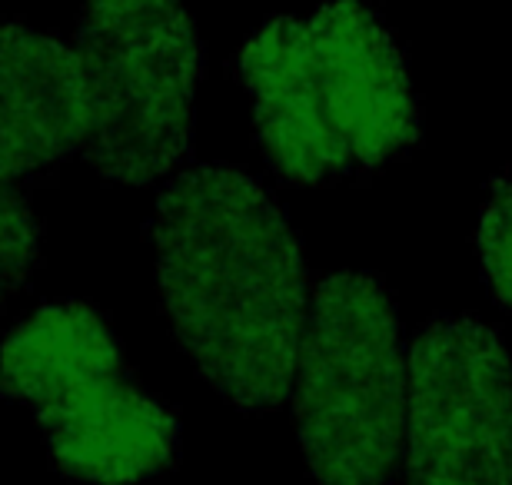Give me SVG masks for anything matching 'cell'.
<instances>
[{
	"mask_svg": "<svg viewBox=\"0 0 512 485\" xmlns=\"http://www.w3.org/2000/svg\"><path fill=\"white\" fill-rule=\"evenodd\" d=\"M74 50L90 97L87 163L127 187L167 177L190 150L203 77L183 0H84Z\"/></svg>",
	"mask_w": 512,
	"mask_h": 485,
	"instance_id": "5b68a950",
	"label": "cell"
},
{
	"mask_svg": "<svg viewBox=\"0 0 512 485\" xmlns=\"http://www.w3.org/2000/svg\"><path fill=\"white\" fill-rule=\"evenodd\" d=\"M0 396L37 412L54 466L87 485H147L180 456L177 416L124 369L107 319L50 303L0 343Z\"/></svg>",
	"mask_w": 512,
	"mask_h": 485,
	"instance_id": "3957f363",
	"label": "cell"
},
{
	"mask_svg": "<svg viewBox=\"0 0 512 485\" xmlns=\"http://www.w3.org/2000/svg\"><path fill=\"white\" fill-rule=\"evenodd\" d=\"M90 97L77 50L54 34L0 24V183L14 187L84 147Z\"/></svg>",
	"mask_w": 512,
	"mask_h": 485,
	"instance_id": "52a82bcc",
	"label": "cell"
},
{
	"mask_svg": "<svg viewBox=\"0 0 512 485\" xmlns=\"http://www.w3.org/2000/svg\"><path fill=\"white\" fill-rule=\"evenodd\" d=\"M160 303L197 373L243 412L290 399L306 270L290 220L250 173L193 167L153 216Z\"/></svg>",
	"mask_w": 512,
	"mask_h": 485,
	"instance_id": "6da1fadb",
	"label": "cell"
},
{
	"mask_svg": "<svg viewBox=\"0 0 512 485\" xmlns=\"http://www.w3.org/2000/svg\"><path fill=\"white\" fill-rule=\"evenodd\" d=\"M476 243L489 293L499 306L512 309V167L489 187Z\"/></svg>",
	"mask_w": 512,
	"mask_h": 485,
	"instance_id": "ba28073f",
	"label": "cell"
},
{
	"mask_svg": "<svg viewBox=\"0 0 512 485\" xmlns=\"http://www.w3.org/2000/svg\"><path fill=\"white\" fill-rule=\"evenodd\" d=\"M40 256V223L14 187L0 183V309L30 280Z\"/></svg>",
	"mask_w": 512,
	"mask_h": 485,
	"instance_id": "9c48e42d",
	"label": "cell"
},
{
	"mask_svg": "<svg viewBox=\"0 0 512 485\" xmlns=\"http://www.w3.org/2000/svg\"><path fill=\"white\" fill-rule=\"evenodd\" d=\"M293 412L316 485H389L403 462L409 356L380 280L316 283L293 369Z\"/></svg>",
	"mask_w": 512,
	"mask_h": 485,
	"instance_id": "277c9868",
	"label": "cell"
},
{
	"mask_svg": "<svg viewBox=\"0 0 512 485\" xmlns=\"http://www.w3.org/2000/svg\"><path fill=\"white\" fill-rule=\"evenodd\" d=\"M266 163L290 183L383 167L419 140V103L396 37L363 0L273 17L237 54Z\"/></svg>",
	"mask_w": 512,
	"mask_h": 485,
	"instance_id": "7a4b0ae2",
	"label": "cell"
},
{
	"mask_svg": "<svg viewBox=\"0 0 512 485\" xmlns=\"http://www.w3.org/2000/svg\"><path fill=\"white\" fill-rule=\"evenodd\" d=\"M406 485H512V359L473 316H436L409 349Z\"/></svg>",
	"mask_w": 512,
	"mask_h": 485,
	"instance_id": "8992f818",
	"label": "cell"
}]
</instances>
